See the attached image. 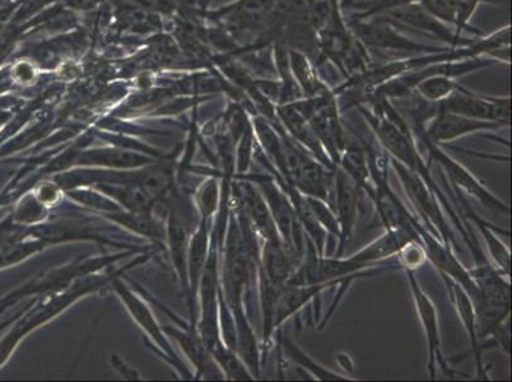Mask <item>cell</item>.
I'll list each match as a JSON object with an SVG mask.
<instances>
[{
  "label": "cell",
  "instance_id": "1",
  "mask_svg": "<svg viewBox=\"0 0 512 382\" xmlns=\"http://www.w3.org/2000/svg\"><path fill=\"white\" fill-rule=\"evenodd\" d=\"M439 107L449 113L467 116L470 119L492 121L502 127L510 125L511 100L509 97L500 99V97L479 96L456 85L448 99L439 102Z\"/></svg>",
  "mask_w": 512,
  "mask_h": 382
},
{
  "label": "cell",
  "instance_id": "2",
  "mask_svg": "<svg viewBox=\"0 0 512 382\" xmlns=\"http://www.w3.org/2000/svg\"><path fill=\"white\" fill-rule=\"evenodd\" d=\"M376 21L363 22L353 21L351 26L357 36L367 48L390 50V51H408V53H440L446 49L431 48L422 44H416L414 41L407 39L395 30L393 25L380 17H374Z\"/></svg>",
  "mask_w": 512,
  "mask_h": 382
},
{
  "label": "cell",
  "instance_id": "3",
  "mask_svg": "<svg viewBox=\"0 0 512 382\" xmlns=\"http://www.w3.org/2000/svg\"><path fill=\"white\" fill-rule=\"evenodd\" d=\"M383 18L394 27H407V29L426 32L428 35L439 37L440 40L449 43L451 48H460V46L472 45V40H458L454 34L446 29L445 23L436 20L430 13L425 11L418 4L412 3L408 6L393 9L385 15L376 16Z\"/></svg>",
  "mask_w": 512,
  "mask_h": 382
},
{
  "label": "cell",
  "instance_id": "4",
  "mask_svg": "<svg viewBox=\"0 0 512 382\" xmlns=\"http://www.w3.org/2000/svg\"><path fill=\"white\" fill-rule=\"evenodd\" d=\"M420 134L422 135V142L426 144L428 151H430L431 157L444 166V169L448 171V175L455 185H458L460 189L467 191V193L472 195V197L481 200L484 206L492 209V211H498L505 214L510 213V209L507 208L504 203H501L500 200L493 197L490 191L484 188V186L479 184L476 177L470 174L465 167L454 161L453 158L446 155V153L442 152L434 142H431L430 139L426 137L425 130L420 129Z\"/></svg>",
  "mask_w": 512,
  "mask_h": 382
},
{
  "label": "cell",
  "instance_id": "5",
  "mask_svg": "<svg viewBox=\"0 0 512 382\" xmlns=\"http://www.w3.org/2000/svg\"><path fill=\"white\" fill-rule=\"evenodd\" d=\"M500 128H502V125L492 123V121L470 119L467 116L449 113V111L442 110L439 107L435 120L432 121L430 128L425 129V134L431 142L437 144L454 141L456 138L482 132V130Z\"/></svg>",
  "mask_w": 512,
  "mask_h": 382
},
{
  "label": "cell",
  "instance_id": "6",
  "mask_svg": "<svg viewBox=\"0 0 512 382\" xmlns=\"http://www.w3.org/2000/svg\"><path fill=\"white\" fill-rule=\"evenodd\" d=\"M395 170L398 171L400 180H402L404 188H406L409 197L416 203L418 209H420L423 216L428 221L439 228L442 235L448 236V226L444 221V217L440 213L439 206H437L436 200L432 197L430 190H428L425 181L421 179V176L416 172L409 170L408 167L402 165L398 161H393Z\"/></svg>",
  "mask_w": 512,
  "mask_h": 382
},
{
  "label": "cell",
  "instance_id": "7",
  "mask_svg": "<svg viewBox=\"0 0 512 382\" xmlns=\"http://www.w3.org/2000/svg\"><path fill=\"white\" fill-rule=\"evenodd\" d=\"M407 274L409 283H411L413 298L414 302H416L418 315H420L423 328H425L427 335L428 351H430V365H428V367H430L431 376L432 379H434L436 357L439 358L442 370L446 371V365L441 356L440 333L439 324H437L436 309L434 304H432L430 297H428L426 293L422 291V288L420 287V284H418L417 279L414 278L412 270H407Z\"/></svg>",
  "mask_w": 512,
  "mask_h": 382
},
{
  "label": "cell",
  "instance_id": "8",
  "mask_svg": "<svg viewBox=\"0 0 512 382\" xmlns=\"http://www.w3.org/2000/svg\"><path fill=\"white\" fill-rule=\"evenodd\" d=\"M335 193H337L338 223L341 227V237L347 241L352 235L356 221L357 199L355 188L344 172H339L335 179Z\"/></svg>",
  "mask_w": 512,
  "mask_h": 382
},
{
  "label": "cell",
  "instance_id": "9",
  "mask_svg": "<svg viewBox=\"0 0 512 382\" xmlns=\"http://www.w3.org/2000/svg\"><path fill=\"white\" fill-rule=\"evenodd\" d=\"M288 59H290V68L293 78L301 90L305 92L307 99L327 95L329 91L318 78V74L314 71L313 65L306 55L301 51H288Z\"/></svg>",
  "mask_w": 512,
  "mask_h": 382
},
{
  "label": "cell",
  "instance_id": "10",
  "mask_svg": "<svg viewBox=\"0 0 512 382\" xmlns=\"http://www.w3.org/2000/svg\"><path fill=\"white\" fill-rule=\"evenodd\" d=\"M451 287H453L456 309H458L460 319H462L470 340H472L473 351L474 354H476L478 375L481 376L483 374V367L481 362V347H479L477 337L476 309H474L472 298L468 296V292L465 291L462 286H459L458 283H453Z\"/></svg>",
  "mask_w": 512,
  "mask_h": 382
},
{
  "label": "cell",
  "instance_id": "11",
  "mask_svg": "<svg viewBox=\"0 0 512 382\" xmlns=\"http://www.w3.org/2000/svg\"><path fill=\"white\" fill-rule=\"evenodd\" d=\"M455 87L453 78L445 76V74H431V76L423 78L418 83L416 90L423 100L432 102V104H439V102L448 99L451 93L454 92Z\"/></svg>",
  "mask_w": 512,
  "mask_h": 382
},
{
  "label": "cell",
  "instance_id": "12",
  "mask_svg": "<svg viewBox=\"0 0 512 382\" xmlns=\"http://www.w3.org/2000/svg\"><path fill=\"white\" fill-rule=\"evenodd\" d=\"M421 7L442 23L456 25L460 0H420Z\"/></svg>",
  "mask_w": 512,
  "mask_h": 382
},
{
  "label": "cell",
  "instance_id": "13",
  "mask_svg": "<svg viewBox=\"0 0 512 382\" xmlns=\"http://www.w3.org/2000/svg\"><path fill=\"white\" fill-rule=\"evenodd\" d=\"M479 227H481L482 234L487 241L488 248L491 250L493 259L496 260L498 267L501 268V272H504L505 276H507L510 272L511 263L509 251H507L505 245L502 244L487 227H484L482 223H479Z\"/></svg>",
  "mask_w": 512,
  "mask_h": 382
},
{
  "label": "cell",
  "instance_id": "14",
  "mask_svg": "<svg viewBox=\"0 0 512 382\" xmlns=\"http://www.w3.org/2000/svg\"><path fill=\"white\" fill-rule=\"evenodd\" d=\"M398 254L400 263H402L403 267L407 270H413L420 267L426 259L425 250L422 249L421 245L413 242V240L407 242V244L399 250Z\"/></svg>",
  "mask_w": 512,
  "mask_h": 382
},
{
  "label": "cell",
  "instance_id": "15",
  "mask_svg": "<svg viewBox=\"0 0 512 382\" xmlns=\"http://www.w3.org/2000/svg\"><path fill=\"white\" fill-rule=\"evenodd\" d=\"M286 349H287L288 354H290V356L293 358V360H295V361L301 363V365H304L307 368H309V370L313 371L314 375L316 377H319V379L346 380V379H342L341 376L332 374V372H328V371L325 372V371L321 370V368L319 366H316V365H314V363H311L309 360H307V357L305 356V354L301 353L299 351V349H297L295 346H293L292 343L286 344Z\"/></svg>",
  "mask_w": 512,
  "mask_h": 382
},
{
  "label": "cell",
  "instance_id": "16",
  "mask_svg": "<svg viewBox=\"0 0 512 382\" xmlns=\"http://www.w3.org/2000/svg\"><path fill=\"white\" fill-rule=\"evenodd\" d=\"M417 2L418 0H379L376 6L372 7L367 12L361 13V15H356L355 18L356 20H366V18L385 15V13L393 11V9Z\"/></svg>",
  "mask_w": 512,
  "mask_h": 382
},
{
  "label": "cell",
  "instance_id": "17",
  "mask_svg": "<svg viewBox=\"0 0 512 382\" xmlns=\"http://www.w3.org/2000/svg\"><path fill=\"white\" fill-rule=\"evenodd\" d=\"M478 4L479 0H460L458 22H456V31L454 32L456 39L463 40L460 34L467 27L468 21L476 12Z\"/></svg>",
  "mask_w": 512,
  "mask_h": 382
}]
</instances>
